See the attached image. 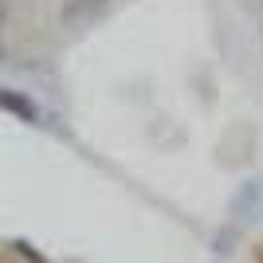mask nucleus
Instances as JSON below:
<instances>
[{
  "mask_svg": "<svg viewBox=\"0 0 263 263\" xmlns=\"http://www.w3.org/2000/svg\"><path fill=\"white\" fill-rule=\"evenodd\" d=\"M106 12H110V0H67L59 8V20H63V28H90Z\"/></svg>",
  "mask_w": 263,
  "mask_h": 263,
  "instance_id": "f257e3e1",
  "label": "nucleus"
},
{
  "mask_svg": "<svg viewBox=\"0 0 263 263\" xmlns=\"http://www.w3.org/2000/svg\"><path fill=\"white\" fill-rule=\"evenodd\" d=\"M232 216L252 224V220H263V181H243L240 193L232 197Z\"/></svg>",
  "mask_w": 263,
  "mask_h": 263,
  "instance_id": "f03ea898",
  "label": "nucleus"
},
{
  "mask_svg": "<svg viewBox=\"0 0 263 263\" xmlns=\"http://www.w3.org/2000/svg\"><path fill=\"white\" fill-rule=\"evenodd\" d=\"M0 110L4 114H12V118H20V122H40L44 114H40V106H35L24 90H12V87H0Z\"/></svg>",
  "mask_w": 263,
  "mask_h": 263,
  "instance_id": "7ed1b4c3",
  "label": "nucleus"
},
{
  "mask_svg": "<svg viewBox=\"0 0 263 263\" xmlns=\"http://www.w3.org/2000/svg\"><path fill=\"white\" fill-rule=\"evenodd\" d=\"M4 16H8V8H4V0H0V24H4Z\"/></svg>",
  "mask_w": 263,
  "mask_h": 263,
  "instance_id": "20e7f679",
  "label": "nucleus"
},
{
  "mask_svg": "<svg viewBox=\"0 0 263 263\" xmlns=\"http://www.w3.org/2000/svg\"><path fill=\"white\" fill-rule=\"evenodd\" d=\"M255 263H263V255H259V259H255Z\"/></svg>",
  "mask_w": 263,
  "mask_h": 263,
  "instance_id": "39448f33",
  "label": "nucleus"
}]
</instances>
